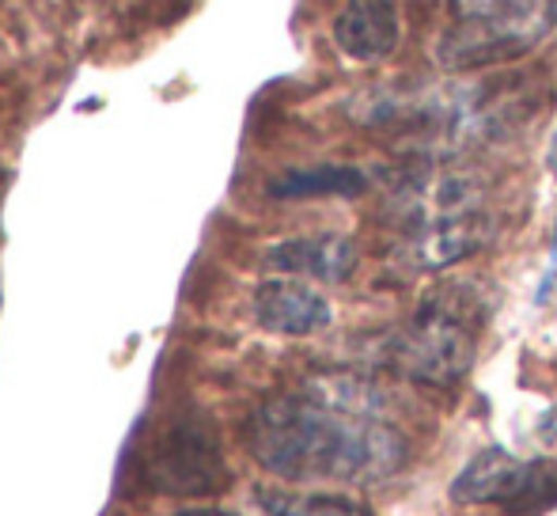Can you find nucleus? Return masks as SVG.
<instances>
[{
	"instance_id": "obj_1",
	"label": "nucleus",
	"mask_w": 557,
	"mask_h": 516,
	"mask_svg": "<svg viewBox=\"0 0 557 516\" xmlns=\"http://www.w3.org/2000/svg\"><path fill=\"white\" fill-rule=\"evenodd\" d=\"M250 456L288 482L380 487L410 459L387 398L368 380L319 377L304 391L265 398L247 421Z\"/></svg>"
},
{
	"instance_id": "obj_2",
	"label": "nucleus",
	"mask_w": 557,
	"mask_h": 516,
	"mask_svg": "<svg viewBox=\"0 0 557 516\" xmlns=\"http://www.w3.org/2000/svg\"><path fill=\"white\" fill-rule=\"evenodd\" d=\"M474 327H470L462 304H451L444 293L429 296L418 316L387 339L391 369L429 388L459 384L474 365Z\"/></svg>"
},
{
	"instance_id": "obj_3",
	"label": "nucleus",
	"mask_w": 557,
	"mask_h": 516,
	"mask_svg": "<svg viewBox=\"0 0 557 516\" xmlns=\"http://www.w3.org/2000/svg\"><path fill=\"white\" fill-rule=\"evenodd\" d=\"M152 490L171 497H206L227 487V464L213 426L201 418H178L160 433L145 464Z\"/></svg>"
},
{
	"instance_id": "obj_4",
	"label": "nucleus",
	"mask_w": 557,
	"mask_h": 516,
	"mask_svg": "<svg viewBox=\"0 0 557 516\" xmlns=\"http://www.w3.org/2000/svg\"><path fill=\"white\" fill-rule=\"evenodd\" d=\"M550 27V0H516L485 15H467L441 42L447 69H478L528 53Z\"/></svg>"
},
{
	"instance_id": "obj_5",
	"label": "nucleus",
	"mask_w": 557,
	"mask_h": 516,
	"mask_svg": "<svg viewBox=\"0 0 557 516\" xmlns=\"http://www.w3.org/2000/svg\"><path fill=\"white\" fill-rule=\"evenodd\" d=\"M531 475H535V464H523L508 449L493 444L455 475L447 494L455 505H505V509L520 513L528 502Z\"/></svg>"
},
{
	"instance_id": "obj_6",
	"label": "nucleus",
	"mask_w": 557,
	"mask_h": 516,
	"mask_svg": "<svg viewBox=\"0 0 557 516\" xmlns=\"http://www.w3.org/2000/svg\"><path fill=\"white\" fill-rule=\"evenodd\" d=\"M497 236V224L485 209H474V213H455L444 217V221H433L425 229L410 232V244H406V258L418 270H444V266H455L462 258L478 255L490 239Z\"/></svg>"
},
{
	"instance_id": "obj_7",
	"label": "nucleus",
	"mask_w": 557,
	"mask_h": 516,
	"mask_svg": "<svg viewBox=\"0 0 557 516\" xmlns=\"http://www.w3.org/2000/svg\"><path fill=\"white\" fill-rule=\"evenodd\" d=\"M255 319L273 334L304 339V334H319L323 327H331L334 311L331 300L304 281L273 278L255 288Z\"/></svg>"
},
{
	"instance_id": "obj_8",
	"label": "nucleus",
	"mask_w": 557,
	"mask_h": 516,
	"mask_svg": "<svg viewBox=\"0 0 557 516\" xmlns=\"http://www.w3.org/2000/svg\"><path fill=\"white\" fill-rule=\"evenodd\" d=\"M357 244L337 232H319V236H296L265 247V266L293 278H315V281H337L352 278L357 270Z\"/></svg>"
},
{
	"instance_id": "obj_9",
	"label": "nucleus",
	"mask_w": 557,
	"mask_h": 516,
	"mask_svg": "<svg viewBox=\"0 0 557 516\" xmlns=\"http://www.w3.org/2000/svg\"><path fill=\"white\" fill-rule=\"evenodd\" d=\"M334 42L345 58L360 61V65L391 58L398 46L395 0H345L334 20Z\"/></svg>"
},
{
	"instance_id": "obj_10",
	"label": "nucleus",
	"mask_w": 557,
	"mask_h": 516,
	"mask_svg": "<svg viewBox=\"0 0 557 516\" xmlns=\"http://www.w3.org/2000/svg\"><path fill=\"white\" fill-rule=\"evenodd\" d=\"M368 191V175L349 163H319V168L285 171L270 183V198L300 201V198H360Z\"/></svg>"
},
{
	"instance_id": "obj_11",
	"label": "nucleus",
	"mask_w": 557,
	"mask_h": 516,
	"mask_svg": "<svg viewBox=\"0 0 557 516\" xmlns=\"http://www.w3.org/2000/svg\"><path fill=\"white\" fill-rule=\"evenodd\" d=\"M255 502L265 516H372L364 502L345 494H304L285 487H258Z\"/></svg>"
},
{
	"instance_id": "obj_12",
	"label": "nucleus",
	"mask_w": 557,
	"mask_h": 516,
	"mask_svg": "<svg viewBox=\"0 0 557 516\" xmlns=\"http://www.w3.org/2000/svg\"><path fill=\"white\" fill-rule=\"evenodd\" d=\"M175 516H239V513H224V509H186V513H175Z\"/></svg>"
},
{
	"instance_id": "obj_13",
	"label": "nucleus",
	"mask_w": 557,
	"mask_h": 516,
	"mask_svg": "<svg viewBox=\"0 0 557 516\" xmlns=\"http://www.w3.org/2000/svg\"><path fill=\"white\" fill-rule=\"evenodd\" d=\"M546 163H550V171L557 175V133H554V140H550V152H546Z\"/></svg>"
},
{
	"instance_id": "obj_14",
	"label": "nucleus",
	"mask_w": 557,
	"mask_h": 516,
	"mask_svg": "<svg viewBox=\"0 0 557 516\" xmlns=\"http://www.w3.org/2000/svg\"><path fill=\"white\" fill-rule=\"evenodd\" d=\"M554 247H557V221H554Z\"/></svg>"
}]
</instances>
